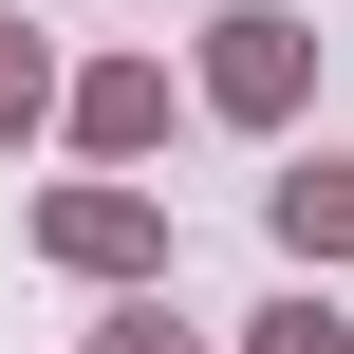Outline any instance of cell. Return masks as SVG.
Returning a JSON list of instances; mask_svg holds the SVG:
<instances>
[{"label":"cell","mask_w":354,"mask_h":354,"mask_svg":"<svg viewBox=\"0 0 354 354\" xmlns=\"http://www.w3.org/2000/svg\"><path fill=\"white\" fill-rule=\"evenodd\" d=\"M280 75H299V19H224V93L280 112Z\"/></svg>","instance_id":"6da1fadb"},{"label":"cell","mask_w":354,"mask_h":354,"mask_svg":"<svg viewBox=\"0 0 354 354\" xmlns=\"http://www.w3.org/2000/svg\"><path fill=\"white\" fill-rule=\"evenodd\" d=\"M280 243H299V261H317V243H354V168H299V187H280Z\"/></svg>","instance_id":"7a4b0ae2"},{"label":"cell","mask_w":354,"mask_h":354,"mask_svg":"<svg viewBox=\"0 0 354 354\" xmlns=\"http://www.w3.org/2000/svg\"><path fill=\"white\" fill-rule=\"evenodd\" d=\"M261 354H336V317H261Z\"/></svg>","instance_id":"3957f363"},{"label":"cell","mask_w":354,"mask_h":354,"mask_svg":"<svg viewBox=\"0 0 354 354\" xmlns=\"http://www.w3.org/2000/svg\"><path fill=\"white\" fill-rule=\"evenodd\" d=\"M93 354H187V336H168V317H112V336H93Z\"/></svg>","instance_id":"277c9868"},{"label":"cell","mask_w":354,"mask_h":354,"mask_svg":"<svg viewBox=\"0 0 354 354\" xmlns=\"http://www.w3.org/2000/svg\"><path fill=\"white\" fill-rule=\"evenodd\" d=\"M19 93H37V56H0V112H19Z\"/></svg>","instance_id":"5b68a950"}]
</instances>
